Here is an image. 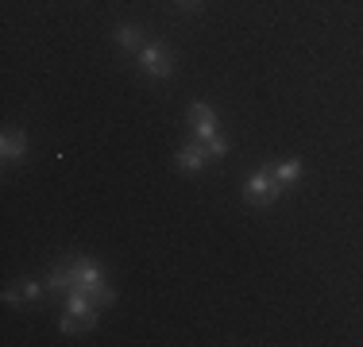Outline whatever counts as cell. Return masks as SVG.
<instances>
[{
  "label": "cell",
  "instance_id": "1",
  "mask_svg": "<svg viewBox=\"0 0 363 347\" xmlns=\"http://www.w3.org/2000/svg\"><path fill=\"white\" fill-rule=\"evenodd\" d=\"M70 274H74V290L89 293V297L97 301V305H108V301L116 297V293H112L108 285L101 282V271H97V263H89V258H77Z\"/></svg>",
  "mask_w": 363,
  "mask_h": 347
},
{
  "label": "cell",
  "instance_id": "2",
  "mask_svg": "<svg viewBox=\"0 0 363 347\" xmlns=\"http://www.w3.org/2000/svg\"><path fill=\"white\" fill-rule=\"evenodd\" d=\"M279 193H282V181L274 178L271 170H259L247 178V186H244V201L247 205H271V201H279Z\"/></svg>",
  "mask_w": 363,
  "mask_h": 347
},
{
  "label": "cell",
  "instance_id": "3",
  "mask_svg": "<svg viewBox=\"0 0 363 347\" xmlns=\"http://www.w3.org/2000/svg\"><path fill=\"white\" fill-rule=\"evenodd\" d=\"M189 120H194L197 127V139H201L205 147L217 139V112L209 108V104H189Z\"/></svg>",
  "mask_w": 363,
  "mask_h": 347
},
{
  "label": "cell",
  "instance_id": "4",
  "mask_svg": "<svg viewBox=\"0 0 363 347\" xmlns=\"http://www.w3.org/2000/svg\"><path fill=\"white\" fill-rule=\"evenodd\" d=\"M140 66L151 77H170V58L162 55L159 47H151V42H143V47H140Z\"/></svg>",
  "mask_w": 363,
  "mask_h": 347
},
{
  "label": "cell",
  "instance_id": "5",
  "mask_svg": "<svg viewBox=\"0 0 363 347\" xmlns=\"http://www.w3.org/2000/svg\"><path fill=\"white\" fill-rule=\"evenodd\" d=\"M174 162H178V170H189V174H194V170H201L205 162H209V147H182Z\"/></svg>",
  "mask_w": 363,
  "mask_h": 347
},
{
  "label": "cell",
  "instance_id": "6",
  "mask_svg": "<svg viewBox=\"0 0 363 347\" xmlns=\"http://www.w3.org/2000/svg\"><path fill=\"white\" fill-rule=\"evenodd\" d=\"M0 154H4V162H16L28 154V139L23 132H4V143H0Z\"/></svg>",
  "mask_w": 363,
  "mask_h": 347
},
{
  "label": "cell",
  "instance_id": "7",
  "mask_svg": "<svg viewBox=\"0 0 363 347\" xmlns=\"http://www.w3.org/2000/svg\"><path fill=\"white\" fill-rule=\"evenodd\" d=\"M116 39L124 42V47H143V35H140V28H132V23H128V28H116Z\"/></svg>",
  "mask_w": 363,
  "mask_h": 347
},
{
  "label": "cell",
  "instance_id": "8",
  "mask_svg": "<svg viewBox=\"0 0 363 347\" xmlns=\"http://www.w3.org/2000/svg\"><path fill=\"white\" fill-rule=\"evenodd\" d=\"M274 178H279V181H294V178H301V162H282V166L274 170Z\"/></svg>",
  "mask_w": 363,
  "mask_h": 347
},
{
  "label": "cell",
  "instance_id": "9",
  "mask_svg": "<svg viewBox=\"0 0 363 347\" xmlns=\"http://www.w3.org/2000/svg\"><path fill=\"white\" fill-rule=\"evenodd\" d=\"M20 297H23V301H35V297H39V285H35V282H23Z\"/></svg>",
  "mask_w": 363,
  "mask_h": 347
},
{
  "label": "cell",
  "instance_id": "10",
  "mask_svg": "<svg viewBox=\"0 0 363 347\" xmlns=\"http://www.w3.org/2000/svg\"><path fill=\"white\" fill-rule=\"evenodd\" d=\"M178 4H182V8H197L201 0H178Z\"/></svg>",
  "mask_w": 363,
  "mask_h": 347
}]
</instances>
